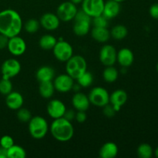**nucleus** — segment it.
<instances>
[{
    "label": "nucleus",
    "instance_id": "nucleus-1",
    "mask_svg": "<svg viewBox=\"0 0 158 158\" xmlns=\"http://www.w3.org/2000/svg\"><path fill=\"white\" fill-rule=\"evenodd\" d=\"M23 20L14 9H8L0 12V33L9 38L19 35L23 29Z\"/></svg>",
    "mask_w": 158,
    "mask_h": 158
},
{
    "label": "nucleus",
    "instance_id": "nucleus-2",
    "mask_svg": "<svg viewBox=\"0 0 158 158\" xmlns=\"http://www.w3.org/2000/svg\"><path fill=\"white\" fill-rule=\"evenodd\" d=\"M52 137L60 142H67L74 135V127L72 122L64 117L55 119L49 127Z\"/></svg>",
    "mask_w": 158,
    "mask_h": 158
},
{
    "label": "nucleus",
    "instance_id": "nucleus-3",
    "mask_svg": "<svg viewBox=\"0 0 158 158\" xmlns=\"http://www.w3.org/2000/svg\"><path fill=\"white\" fill-rule=\"evenodd\" d=\"M29 132L31 137L40 140L46 137L49 131V127L46 119L40 116H35L29 122Z\"/></svg>",
    "mask_w": 158,
    "mask_h": 158
},
{
    "label": "nucleus",
    "instance_id": "nucleus-4",
    "mask_svg": "<svg viewBox=\"0 0 158 158\" xmlns=\"http://www.w3.org/2000/svg\"><path fill=\"white\" fill-rule=\"evenodd\" d=\"M66 71L68 75L77 80L82 73L87 70V63L84 57L76 55L66 62Z\"/></svg>",
    "mask_w": 158,
    "mask_h": 158
},
{
    "label": "nucleus",
    "instance_id": "nucleus-5",
    "mask_svg": "<svg viewBox=\"0 0 158 158\" xmlns=\"http://www.w3.org/2000/svg\"><path fill=\"white\" fill-rule=\"evenodd\" d=\"M73 32L77 36H84L90 31L92 18L83 10H78L73 19Z\"/></svg>",
    "mask_w": 158,
    "mask_h": 158
},
{
    "label": "nucleus",
    "instance_id": "nucleus-6",
    "mask_svg": "<svg viewBox=\"0 0 158 158\" xmlns=\"http://www.w3.org/2000/svg\"><path fill=\"white\" fill-rule=\"evenodd\" d=\"M88 97L91 104L98 107H103L110 103V94L105 88L101 86L93 88Z\"/></svg>",
    "mask_w": 158,
    "mask_h": 158
},
{
    "label": "nucleus",
    "instance_id": "nucleus-7",
    "mask_svg": "<svg viewBox=\"0 0 158 158\" xmlns=\"http://www.w3.org/2000/svg\"><path fill=\"white\" fill-rule=\"evenodd\" d=\"M54 56L60 62H66L73 55V49L68 42L65 40H57L52 49Z\"/></svg>",
    "mask_w": 158,
    "mask_h": 158
},
{
    "label": "nucleus",
    "instance_id": "nucleus-8",
    "mask_svg": "<svg viewBox=\"0 0 158 158\" xmlns=\"http://www.w3.org/2000/svg\"><path fill=\"white\" fill-rule=\"evenodd\" d=\"M77 11L78 9L77 5L73 4L70 1L63 2L57 8L56 15L60 21L69 22L73 20Z\"/></svg>",
    "mask_w": 158,
    "mask_h": 158
},
{
    "label": "nucleus",
    "instance_id": "nucleus-9",
    "mask_svg": "<svg viewBox=\"0 0 158 158\" xmlns=\"http://www.w3.org/2000/svg\"><path fill=\"white\" fill-rule=\"evenodd\" d=\"M104 0H83L82 10L91 18H94L103 14Z\"/></svg>",
    "mask_w": 158,
    "mask_h": 158
},
{
    "label": "nucleus",
    "instance_id": "nucleus-10",
    "mask_svg": "<svg viewBox=\"0 0 158 158\" xmlns=\"http://www.w3.org/2000/svg\"><path fill=\"white\" fill-rule=\"evenodd\" d=\"M21 71V64L15 59H8L5 60L1 66V73L2 78L11 80L16 77Z\"/></svg>",
    "mask_w": 158,
    "mask_h": 158
},
{
    "label": "nucleus",
    "instance_id": "nucleus-11",
    "mask_svg": "<svg viewBox=\"0 0 158 158\" xmlns=\"http://www.w3.org/2000/svg\"><path fill=\"white\" fill-rule=\"evenodd\" d=\"M117 51L116 48L112 45L106 44L100 49L99 58L103 66H114L117 62Z\"/></svg>",
    "mask_w": 158,
    "mask_h": 158
},
{
    "label": "nucleus",
    "instance_id": "nucleus-12",
    "mask_svg": "<svg viewBox=\"0 0 158 158\" xmlns=\"http://www.w3.org/2000/svg\"><path fill=\"white\" fill-rule=\"evenodd\" d=\"M52 83L56 90L60 93H68L73 88L74 79L67 73L61 74L55 77Z\"/></svg>",
    "mask_w": 158,
    "mask_h": 158
},
{
    "label": "nucleus",
    "instance_id": "nucleus-13",
    "mask_svg": "<svg viewBox=\"0 0 158 158\" xmlns=\"http://www.w3.org/2000/svg\"><path fill=\"white\" fill-rule=\"evenodd\" d=\"M7 49L12 55L15 56H20L26 52V43L22 37L15 35L9 38Z\"/></svg>",
    "mask_w": 158,
    "mask_h": 158
},
{
    "label": "nucleus",
    "instance_id": "nucleus-14",
    "mask_svg": "<svg viewBox=\"0 0 158 158\" xmlns=\"http://www.w3.org/2000/svg\"><path fill=\"white\" fill-rule=\"evenodd\" d=\"M66 110V105L58 99H53L48 103L47 113L49 117L53 120L63 117Z\"/></svg>",
    "mask_w": 158,
    "mask_h": 158
},
{
    "label": "nucleus",
    "instance_id": "nucleus-15",
    "mask_svg": "<svg viewBox=\"0 0 158 158\" xmlns=\"http://www.w3.org/2000/svg\"><path fill=\"white\" fill-rule=\"evenodd\" d=\"M127 100V94L126 91L121 89H116L110 95V103L114 106L117 113L120 110L121 107L125 105Z\"/></svg>",
    "mask_w": 158,
    "mask_h": 158
},
{
    "label": "nucleus",
    "instance_id": "nucleus-16",
    "mask_svg": "<svg viewBox=\"0 0 158 158\" xmlns=\"http://www.w3.org/2000/svg\"><path fill=\"white\" fill-rule=\"evenodd\" d=\"M40 26L48 31H54L60 26V20L56 14L47 12L42 15L40 20Z\"/></svg>",
    "mask_w": 158,
    "mask_h": 158
},
{
    "label": "nucleus",
    "instance_id": "nucleus-17",
    "mask_svg": "<svg viewBox=\"0 0 158 158\" xmlns=\"http://www.w3.org/2000/svg\"><path fill=\"white\" fill-rule=\"evenodd\" d=\"M24 99L20 93L16 91H12L6 97V104L12 110H17L23 107Z\"/></svg>",
    "mask_w": 158,
    "mask_h": 158
},
{
    "label": "nucleus",
    "instance_id": "nucleus-18",
    "mask_svg": "<svg viewBox=\"0 0 158 158\" xmlns=\"http://www.w3.org/2000/svg\"><path fill=\"white\" fill-rule=\"evenodd\" d=\"M72 104L77 111H86L89 107L90 102L89 97L83 93L78 92L72 98Z\"/></svg>",
    "mask_w": 158,
    "mask_h": 158
},
{
    "label": "nucleus",
    "instance_id": "nucleus-19",
    "mask_svg": "<svg viewBox=\"0 0 158 158\" xmlns=\"http://www.w3.org/2000/svg\"><path fill=\"white\" fill-rule=\"evenodd\" d=\"M134 61V55L128 48H122L117 52V62L122 67L127 68L133 64Z\"/></svg>",
    "mask_w": 158,
    "mask_h": 158
},
{
    "label": "nucleus",
    "instance_id": "nucleus-20",
    "mask_svg": "<svg viewBox=\"0 0 158 158\" xmlns=\"http://www.w3.org/2000/svg\"><path fill=\"white\" fill-rule=\"evenodd\" d=\"M120 3L114 0H107L105 2L103 7V15L108 19L116 18L120 12Z\"/></svg>",
    "mask_w": 158,
    "mask_h": 158
},
{
    "label": "nucleus",
    "instance_id": "nucleus-21",
    "mask_svg": "<svg viewBox=\"0 0 158 158\" xmlns=\"http://www.w3.org/2000/svg\"><path fill=\"white\" fill-rule=\"evenodd\" d=\"M55 69L49 66H43L37 69L35 77L40 83L52 81L55 78Z\"/></svg>",
    "mask_w": 158,
    "mask_h": 158
},
{
    "label": "nucleus",
    "instance_id": "nucleus-22",
    "mask_svg": "<svg viewBox=\"0 0 158 158\" xmlns=\"http://www.w3.org/2000/svg\"><path fill=\"white\" fill-rule=\"evenodd\" d=\"M119 152L118 147L114 142H106L100 148L99 155L101 158H114Z\"/></svg>",
    "mask_w": 158,
    "mask_h": 158
},
{
    "label": "nucleus",
    "instance_id": "nucleus-23",
    "mask_svg": "<svg viewBox=\"0 0 158 158\" xmlns=\"http://www.w3.org/2000/svg\"><path fill=\"white\" fill-rule=\"evenodd\" d=\"M93 39L100 43H105L111 37L110 32L106 27H94L91 30Z\"/></svg>",
    "mask_w": 158,
    "mask_h": 158
},
{
    "label": "nucleus",
    "instance_id": "nucleus-24",
    "mask_svg": "<svg viewBox=\"0 0 158 158\" xmlns=\"http://www.w3.org/2000/svg\"><path fill=\"white\" fill-rule=\"evenodd\" d=\"M40 83L39 92H40V96L45 99L51 98L53 96L54 92L56 90L52 81L43 82V83Z\"/></svg>",
    "mask_w": 158,
    "mask_h": 158
},
{
    "label": "nucleus",
    "instance_id": "nucleus-25",
    "mask_svg": "<svg viewBox=\"0 0 158 158\" xmlns=\"http://www.w3.org/2000/svg\"><path fill=\"white\" fill-rule=\"evenodd\" d=\"M56 43L57 40L55 36L49 35V34H45L40 39L39 45H40V48L44 50H50V49H53Z\"/></svg>",
    "mask_w": 158,
    "mask_h": 158
},
{
    "label": "nucleus",
    "instance_id": "nucleus-26",
    "mask_svg": "<svg viewBox=\"0 0 158 158\" xmlns=\"http://www.w3.org/2000/svg\"><path fill=\"white\" fill-rule=\"evenodd\" d=\"M119 72L114 66H106L103 72V78L106 83H114L118 79Z\"/></svg>",
    "mask_w": 158,
    "mask_h": 158
},
{
    "label": "nucleus",
    "instance_id": "nucleus-27",
    "mask_svg": "<svg viewBox=\"0 0 158 158\" xmlns=\"http://www.w3.org/2000/svg\"><path fill=\"white\" fill-rule=\"evenodd\" d=\"M110 35L111 37L117 40H122L126 38L128 34L127 28L123 25H117L111 29Z\"/></svg>",
    "mask_w": 158,
    "mask_h": 158
},
{
    "label": "nucleus",
    "instance_id": "nucleus-28",
    "mask_svg": "<svg viewBox=\"0 0 158 158\" xmlns=\"http://www.w3.org/2000/svg\"><path fill=\"white\" fill-rule=\"evenodd\" d=\"M26 150L19 145L13 144L7 150V158H26Z\"/></svg>",
    "mask_w": 158,
    "mask_h": 158
},
{
    "label": "nucleus",
    "instance_id": "nucleus-29",
    "mask_svg": "<svg viewBox=\"0 0 158 158\" xmlns=\"http://www.w3.org/2000/svg\"><path fill=\"white\" fill-rule=\"evenodd\" d=\"M77 80V83L80 85V87L87 88L91 86V84L94 82V76L90 72L86 70L83 73H82Z\"/></svg>",
    "mask_w": 158,
    "mask_h": 158
},
{
    "label": "nucleus",
    "instance_id": "nucleus-30",
    "mask_svg": "<svg viewBox=\"0 0 158 158\" xmlns=\"http://www.w3.org/2000/svg\"><path fill=\"white\" fill-rule=\"evenodd\" d=\"M137 153L138 157L140 158H151L154 154V151L149 143H143L139 145Z\"/></svg>",
    "mask_w": 158,
    "mask_h": 158
},
{
    "label": "nucleus",
    "instance_id": "nucleus-31",
    "mask_svg": "<svg viewBox=\"0 0 158 158\" xmlns=\"http://www.w3.org/2000/svg\"><path fill=\"white\" fill-rule=\"evenodd\" d=\"M40 26V21L35 19H30L25 23L24 29L28 33H35L39 30Z\"/></svg>",
    "mask_w": 158,
    "mask_h": 158
},
{
    "label": "nucleus",
    "instance_id": "nucleus-32",
    "mask_svg": "<svg viewBox=\"0 0 158 158\" xmlns=\"http://www.w3.org/2000/svg\"><path fill=\"white\" fill-rule=\"evenodd\" d=\"M12 91V83L9 79L2 78L0 80V94L6 96Z\"/></svg>",
    "mask_w": 158,
    "mask_h": 158
},
{
    "label": "nucleus",
    "instance_id": "nucleus-33",
    "mask_svg": "<svg viewBox=\"0 0 158 158\" xmlns=\"http://www.w3.org/2000/svg\"><path fill=\"white\" fill-rule=\"evenodd\" d=\"M32 117V114L26 108L21 107L17 110V118L22 123H28Z\"/></svg>",
    "mask_w": 158,
    "mask_h": 158
},
{
    "label": "nucleus",
    "instance_id": "nucleus-34",
    "mask_svg": "<svg viewBox=\"0 0 158 158\" xmlns=\"http://www.w3.org/2000/svg\"><path fill=\"white\" fill-rule=\"evenodd\" d=\"M108 19H106L104 15H102L92 18V23L94 27H106L108 26Z\"/></svg>",
    "mask_w": 158,
    "mask_h": 158
},
{
    "label": "nucleus",
    "instance_id": "nucleus-35",
    "mask_svg": "<svg viewBox=\"0 0 158 158\" xmlns=\"http://www.w3.org/2000/svg\"><path fill=\"white\" fill-rule=\"evenodd\" d=\"M14 144V140L11 136L4 135L0 139V147L8 150Z\"/></svg>",
    "mask_w": 158,
    "mask_h": 158
},
{
    "label": "nucleus",
    "instance_id": "nucleus-36",
    "mask_svg": "<svg viewBox=\"0 0 158 158\" xmlns=\"http://www.w3.org/2000/svg\"><path fill=\"white\" fill-rule=\"evenodd\" d=\"M103 113L106 117H109V118H111V117H114L117 114L116 110H114V106L110 104V103H108L107 105L103 106Z\"/></svg>",
    "mask_w": 158,
    "mask_h": 158
},
{
    "label": "nucleus",
    "instance_id": "nucleus-37",
    "mask_svg": "<svg viewBox=\"0 0 158 158\" xmlns=\"http://www.w3.org/2000/svg\"><path fill=\"white\" fill-rule=\"evenodd\" d=\"M86 118H87V116H86V111H77V112L76 113L75 120H77L78 123H84L86 120Z\"/></svg>",
    "mask_w": 158,
    "mask_h": 158
},
{
    "label": "nucleus",
    "instance_id": "nucleus-38",
    "mask_svg": "<svg viewBox=\"0 0 158 158\" xmlns=\"http://www.w3.org/2000/svg\"><path fill=\"white\" fill-rule=\"evenodd\" d=\"M149 13L153 19H158V2L151 5L149 9Z\"/></svg>",
    "mask_w": 158,
    "mask_h": 158
},
{
    "label": "nucleus",
    "instance_id": "nucleus-39",
    "mask_svg": "<svg viewBox=\"0 0 158 158\" xmlns=\"http://www.w3.org/2000/svg\"><path fill=\"white\" fill-rule=\"evenodd\" d=\"M9 40V37L0 33V49H4L5 48H7Z\"/></svg>",
    "mask_w": 158,
    "mask_h": 158
},
{
    "label": "nucleus",
    "instance_id": "nucleus-40",
    "mask_svg": "<svg viewBox=\"0 0 158 158\" xmlns=\"http://www.w3.org/2000/svg\"><path fill=\"white\" fill-rule=\"evenodd\" d=\"M75 116H76V113L75 111L73 110H66V112H65L64 116L63 117L66 118V120H69V121L72 122L73 120L75 119Z\"/></svg>",
    "mask_w": 158,
    "mask_h": 158
},
{
    "label": "nucleus",
    "instance_id": "nucleus-41",
    "mask_svg": "<svg viewBox=\"0 0 158 158\" xmlns=\"http://www.w3.org/2000/svg\"><path fill=\"white\" fill-rule=\"evenodd\" d=\"M0 158H7V150L0 147Z\"/></svg>",
    "mask_w": 158,
    "mask_h": 158
},
{
    "label": "nucleus",
    "instance_id": "nucleus-42",
    "mask_svg": "<svg viewBox=\"0 0 158 158\" xmlns=\"http://www.w3.org/2000/svg\"><path fill=\"white\" fill-rule=\"evenodd\" d=\"M69 1H70L71 2H73V4L78 5V4H81L83 0H69Z\"/></svg>",
    "mask_w": 158,
    "mask_h": 158
},
{
    "label": "nucleus",
    "instance_id": "nucleus-43",
    "mask_svg": "<svg viewBox=\"0 0 158 158\" xmlns=\"http://www.w3.org/2000/svg\"><path fill=\"white\" fill-rule=\"evenodd\" d=\"M154 155H155V157H157L158 158V147L156 148L155 151H154Z\"/></svg>",
    "mask_w": 158,
    "mask_h": 158
},
{
    "label": "nucleus",
    "instance_id": "nucleus-44",
    "mask_svg": "<svg viewBox=\"0 0 158 158\" xmlns=\"http://www.w3.org/2000/svg\"><path fill=\"white\" fill-rule=\"evenodd\" d=\"M114 1L117 2H119V3H121V2H123L126 1V0H114Z\"/></svg>",
    "mask_w": 158,
    "mask_h": 158
},
{
    "label": "nucleus",
    "instance_id": "nucleus-45",
    "mask_svg": "<svg viewBox=\"0 0 158 158\" xmlns=\"http://www.w3.org/2000/svg\"><path fill=\"white\" fill-rule=\"evenodd\" d=\"M156 69H157V71L158 72V62H157V66H156Z\"/></svg>",
    "mask_w": 158,
    "mask_h": 158
}]
</instances>
